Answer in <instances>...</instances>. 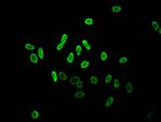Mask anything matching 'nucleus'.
Instances as JSON below:
<instances>
[{
	"mask_svg": "<svg viewBox=\"0 0 161 122\" xmlns=\"http://www.w3.org/2000/svg\"><path fill=\"white\" fill-rule=\"evenodd\" d=\"M128 11H129V7L127 2H116V4H112L109 6L108 14L126 16L128 14Z\"/></svg>",
	"mask_w": 161,
	"mask_h": 122,
	"instance_id": "obj_1",
	"label": "nucleus"
},
{
	"mask_svg": "<svg viewBox=\"0 0 161 122\" xmlns=\"http://www.w3.org/2000/svg\"><path fill=\"white\" fill-rule=\"evenodd\" d=\"M148 29L151 34L160 35L161 34V21L160 18H151L148 21Z\"/></svg>",
	"mask_w": 161,
	"mask_h": 122,
	"instance_id": "obj_2",
	"label": "nucleus"
},
{
	"mask_svg": "<svg viewBox=\"0 0 161 122\" xmlns=\"http://www.w3.org/2000/svg\"><path fill=\"white\" fill-rule=\"evenodd\" d=\"M27 61H28V63L31 65L33 68H39L41 66V64H42V61L40 60L38 53H35V52H30V53H28V55H27Z\"/></svg>",
	"mask_w": 161,
	"mask_h": 122,
	"instance_id": "obj_3",
	"label": "nucleus"
},
{
	"mask_svg": "<svg viewBox=\"0 0 161 122\" xmlns=\"http://www.w3.org/2000/svg\"><path fill=\"white\" fill-rule=\"evenodd\" d=\"M80 24L85 28H97V20L95 18H82Z\"/></svg>",
	"mask_w": 161,
	"mask_h": 122,
	"instance_id": "obj_4",
	"label": "nucleus"
},
{
	"mask_svg": "<svg viewBox=\"0 0 161 122\" xmlns=\"http://www.w3.org/2000/svg\"><path fill=\"white\" fill-rule=\"evenodd\" d=\"M77 55L75 53V51H71L68 53V55L65 58V65L68 66V67H73L74 65L76 64L77 62Z\"/></svg>",
	"mask_w": 161,
	"mask_h": 122,
	"instance_id": "obj_5",
	"label": "nucleus"
},
{
	"mask_svg": "<svg viewBox=\"0 0 161 122\" xmlns=\"http://www.w3.org/2000/svg\"><path fill=\"white\" fill-rule=\"evenodd\" d=\"M28 117L33 121H42L43 116L37 108H30L28 110Z\"/></svg>",
	"mask_w": 161,
	"mask_h": 122,
	"instance_id": "obj_6",
	"label": "nucleus"
},
{
	"mask_svg": "<svg viewBox=\"0 0 161 122\" xmlns=\"http://www.w3.org/2000/svg\"><path fill=\"white\" fill-rule=\"evenodd\" d=\"M89 82L91 83V86H102V81L100 79V77L99 75L95 74V72H92L89 75Z\"/></svg>",
	"mask_w": 161,
	"mask_h": 122,
	"instance_id": "obj_7",
	"label": "nucleus"
},
{
	"mask_svg": "<svg viewBox=\"0 0 161 122\" xmlns=\"http://www.w3.org/2000/svg\"><path fill=\"white\" fill-rule=\"evenodd\" d=\"M132 63V58L130 55H121L118 57V61H117V64L119 66H127Z\"/></svg>",
	"mask_w": 161,
	"mask_h": 122,
	"instance_id": "obj_8",
	"label": "nucleus"
},
{
	"mask_svg": "<svg viewBox=\"0 0 161 122\" xmlns=\"http://www.w3.org/2000/svg\"><path fill=\"white\" fill-rule=\"evenodd\" d=\"M90 64H91L90 60H89V58H87V57H84L83 60H80V63H78V66H77V67H78V69L84 70V69L89 68Z\"/></svg>",
	"mask_w": 161,
	"mask_h": 122,
	"instance_id": "obj_9",
	"label": "nucleus"
},
{
	"mask_svg": "<svg viewBox=\"0 0 161 122\" xmlns=\"http://www.w3.org/2000/svg\"><path fill=\"white\" fill-rule=\"evenodd\" d=\"M125 90H126L127 94L129 95H132L134 93V90H135V83L132 82V81H128L125 86Z\"/></svg>",
	"mask_w": 161,
	"mask_h": 122,
	"instance_id": "obj_10",
	"label": "nucleus"
},
{
	"mask_svg": "<svg viewBox=\"0 0 161 122\" xmlns=\"http://www.w3.org/2000/svg\"><path fill=\"white\" fill-rule=\"evenodd\" d=\"M99 58H100V61L104 62V63L110 62L111 61V53L106 52V51H102V52H100V54H99Z\"/></svg>",
	"mask_w": 161,
	"mask_h": 122,
	"instance_id": "obj_11",
	"label": "nucleus"
},
{
	"mask_svg": "<svg viewBox=\"0 0 161 122\" xmlns=\"http://www.w3.org/2000/svg\"><path fill=\"white\" fill-rule=\"evenodd\" d=\"M115 97L113 96V95H110L109 97H106L104 100V107L105 108H110V107H112L113 105L115 104Z\"/></svg>",
	"mask_w": 161,
	"mask_h": 122,
	"instance_id": "obj_12",
	"label": "nucleus"
},
{
	"mask_svg": "<svg viewBox=\"0 0 161 122\" xmlns=\"http://www.w3.org/2000/svg\"><path fill=\"white\" fill-rule=\"evenodd\" d=\"M82 46H83L85 50L88 51V52L94 51V47H92V44H91V43L89 42L87 39H85V38H83V39H82Z\"/></svg>",
	"mask_w": 161,
	"mask_h": 122,
	"instance_id": "obj_13",
	"label": "nucleus"
},
{
	"mask_svg": "<svg viewBox=\"0 0 161 122\" xmlns=\"http://www.w3.org/2000/svg\"><path fill=\"white\" fill-rule=\"evenodd\" d=\"M23 49H24V51H26V52H35V46L33 43L25 42L24 44H23Z\"/></svg>",
	"mask_w": 161,
	"mask_h": 122,
	"instance_id": "obj_14",
	"label": "nucleus"
},
{
	"mask_svg": "<svg viewBox=\"0 0 161 122\" xmlns=\"http://www.w3.org/2000/svg\"><path fill=\"white\" fill-rule=\"evenodd\" d=\"M75 53H76L77 57H80L84 54V47L82 46V43L76 42V44H75Z\"/></svg>",
	"mask_w": 161,
	"mask_h": 122,
	"instance_id": "obj_15",
	"label": "nucleus"
},
{
	"mask_svg": "<svg viewBox=\"0 0 161 122\" xmlns=\"http://www.w3.org/2000/svg\"><path fill=\"white\" fill-rule=\"evenodd\" d=\"M80 80V74H74L73 76H71V78L69 79V84L70 86H76V83Z\"/></svg>",
	"mask_w": 161,
	"mask_h": 122,
	"instance_id": "obj_16",
	"label": "nucleus"
},
{
	"mask_svg": "<svg viewBox=\"0 0 161 122\" xmlns=\"http://www.w3.org/2000/svg\"><path fill=\"white\" fill-rule=\"evenodd\" d=\"M88 86V80H82L80 79L78 82L76 83V88L78 89V90H84V89H86Z\"/></svg>",
	"mask_w": 161,
	"mask_h": 122,
	"instance_id": "obj_17",
	"label": "nucleus"
},
{
	"mask_svg": "<svg viewBox=\"0 0 161 122\" xmlns=\"http://www.w3.org/2000/svg\"><path fill=\"white\" fill-rule=\"evenodd\" d=\"M37 53H38L40 60H41L42 62L44 61V56H45V53H44V49H43L41 46H39V47H38V51H37Z\"/></svg>",
	"mask_w": 161,
	"mask_h": 122,
	"instance_id": "obj_18",
	"label": "nucleus"
},
{
	"mask_svg": "<svg viewBox=\"0 0 161 122\" xmlns=\"http://www.w3.org/2000/svg\"><path fill=\"white\" fill-rule=\"evenodd\" d=\"M113 88H114V90H118L119 88H120V79L119 78H113Z\"/></svg>",
	"mask_w": 161,
	"mask_h": 122,
	"instance_id": "obj_19",
	"label": "nucleus"
},
{
	"mask_svg": "<svg viewBox=\"0 0 161 122\" xmlns=\"http://www.w3.org/2000/svg\"><path fill=\"white\" fill-rule=\"evenodd\" d=\"M58 77H59V79L61 80L62 82H65V81H67V80L69 79V78H68V75H67V74L63 72V70H60V72H58Z\"/></svg>",
	"mask_w": 161,
	"mask_h": 122,
	"instance_id": "obj_20",
	"label": "nucleus"
},
{
	"mask_svg": "<svg viewBox=\"0 0 161 122\" xmlns=\"http://www.w3.org/2000/svg\"><path fill=\"white\" fill-rule=\"evenodd\" d=\"M68 32H61V37H60V42L62 43V44H66L67 41H68Z\"/></svg>",
	"mask_w": 161,
	"mask_h": 122,
	"instance_id": "obj_21",
	"label": "nucleus"
},
{
	"mask_svg": "<svg viewBox=\"0 0 161 122\" xmlns=\"http://www.w3.org/2000/svg\"><path fill=\"white\" fill-rule=\"evenodd\" d=\"M113 80V75L111 74V72H109V74H106L104 77V83L105 84H109V83L112 82Z\"/></svg>",
	"mask_w": 161,
	"mask_h": 122,
	"instance_id": "obj_22",
	"label": "nucleus"
},
{
	"mask_svg": "<svg viewBox=\"0 0 161 122\" xmlns=\"http://www.w3.org/2000/svg\"><path fill=\"white\" fill-rule=\"evenodd\" d=\"M85 96V92L84 91H77V92H75V93L73 94V97L74 98H83V97Z\"/></svg>",
	"mask_w": 161,
	"mask_h": 122,
	"instance_id": "obj_23",
	"label": "nucleus"
},
{
	"mask_svg": "<svg viewBox=\"0 0 161 122\" xmlns=\"http://www.w3.org/2000/svg\"><path fill=\"white\" fill-rule=\"evenodd\" d=\"M52 78H53V81L55 83L58 82V79H59V77H58V72L56 70H52Z\"/></svg>",
	"mask_w": 161,
	"mask_h": 122,
	"instance_id": "obj_24",
	"label": "nucleus"
},
{
	"mask_svg": "<svg viewBox=\"0 0 161 122\" xmlns=\"http://www.w3.org/2000/svg\"><path fill=\"white\" fill-rule=\"evenodd\" d=\"M63 48H65V44H62V43L60 42H58L56 44V46H55V49H56L57 51H62L63 50Z\"/></svg>",
	"mask_w": 161,
	"mask_h": 122,
	"instance_id": "obj_25",
	"label": "nucleus"
}]
</instances>
